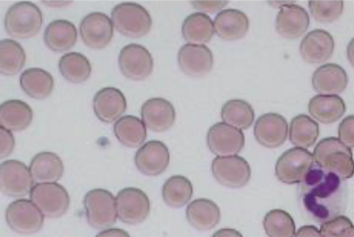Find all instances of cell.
Segmentation results:
<instances>
[{
  "mask_svg": "<svg viewBox=\"0 0 354 237\" xmlns=\"http://www.w3.org/2000/svg\"><path fill=\"white\" fill-rule=\"evenodd\" d=\"M299 184V200L314 220L323 223L344 212L346 186L344 180L337 175L324 170L315 163Z\"/></svg>",
  "mask_w": 354,
  "mask_h": 237,
  "instance_id": "cell-1",
  "label": "cell"
},
{
  "mask_svg": "<svg viewBox=\"0 0 354 237\" xmlns=\"http://www.w3.org/2000/svg\"><path fill=\"white\" fill-rule=\"evenodd\" d=\"M313 155L317 165L344 180L354 175L352 151L337 138L321 140L315 146Z\"/></svg>",
  "mask_w": 354,
  "mask_h": 237,
  "instance_id": "cell-2",
  "label": "cell"
},
{
  "mask_svg": "<svg viewBox=\"0 0 354 237\" xmlns=\"http://www.w3.org/2000/svg\"><path fill=\"white\" fill-rule=\"evenodd\" d=\"M42 23L41 11L30 1L14 3L8 9L4 17L6 32L18 39H26L37 35Z\"/></svg>",
  "mask_w": 354,
  "mask_h": 237,
  "instance_id": "cell-3",
  "label": "cell"
},
{
  "mask_svg": "<svg viewBox=\"0 0 354 237\" xmlns=\"http://www.w3.org/2000/svg\"><path fill=\"white\" fill-rule=\"evenodd\" d=\"M111 21L120 33L132 39L146 35L152 25L148 11L133 2H123L114 6L111 10Z\"/></svg>",
  "mask_w": 354,
  "mask_h": 237,
  "instance_id": "cell-4",
  "label": "cell"
},
{
  "mask_svg": "<svg viewBox=\"0 0 354 237\" xmlns=\"http://www.w3.org/2000/svg\"><path fill=\"white\" fill-rule=\"evenodd\" d=\"M84 207L86 220L96 229H106L116 222L118 218L115 198L109 191L94 189L84 196Z\"/></svg>",
  "mask_w": 354,
  "mask_h": 237,
  "instance_id": "cell-5",
  "label": "cell"
},
{
  "mask_svg": "<svg viewBox=\"0 0 354 237\" xmlns=\"http://www.w3.org/2000/svg\"><path fill=\"white\" fill-rule=\"evenodd\" d=\"M315 164L313 154L307 149L291 148L281 154L275 164L277 179L288 184L301 183Z\"/></svg>",
  "mask_w": 354,
  "mask_h": 237,
  "instance_id": "cell-6",
  "label": "cell"
},
{
  "mask_svg": "<svg viewBox=\"0 0 354 237\" xmlns=\"http://www.w3.org/2000/svg\"><path fill=\"white\" fill-rule=\"evenodd\" d=\"M30 199L49 218L61 217L70 205L67 191L57 182L35 184L30 192Z\"/></svg>",
  "mask_w": 354,
  "mask_h": 237,
  "instance_id": "cell-7",
  "label": "cell"
},
{
  "mask_svg": "<svg viewBox=\"0 0 354 237\" xmlns=\"http://www.w3.org/2000/svg\"><path fill=\"white\" fill-rule=\"evenodd\" d=\"M5 216L8 227L20 234H35L44 225V216L30 200L25 198L12 202Z\"/></svg>",
  "mask_w": 354,
  "mask_h": 237,
  "instance_id": "cell-8",
  "label": "cell"
},
{
  "mask_svg": "<svg viewBox=\"0 0 354 237\" xmlns=\"http://www.w3.org/2000/svg\"><path fill=\"white\" fill-rule=\"evenodd\" d=\"M115 202L118 218L128 225H137L143 222L150 211L149 199L138 188L122 189L118 193Z\"/></svg>",
  "mask_w": 354,
  "mask_h": 237,
  "instance_id": "cell-9",
  "label": "cell"
},
{
  "mask_svg": "<svg viewBox=\"0 0 354 237\" xmlns=\"http://www.w3.org/2000/svg\"><path fill=\"white\" fill-rule=\"evenodd\" d=\"M211 171L218 182L230 188H240L246 185L251 177L248 162L237 155L217 156L212 160Z\"/></svg>",
  "mask_w": 354,
  "mask_h": 237,
  "instance_id": "cell-10",
  "label": "cell"
},
{
  "mask_svg": "<svg viewBox=\"0 0 354 237\" xmlns=\"http://www.w3.org/2000/svg\"><path fill=\"white\" fill-rule=\"evenodd\" d=\"M33 182L29 168L24 162L8 160L1 164L0 188L4 195L11 198L26 196Z\"/></svg>",
  "mask_w": 354,
  "mask_h": 237,
  "instance_id": "cell-11",
  "label": "cell"
},
{
  "mask_svg": "<svg viewBox=\"0 0 354 237\" xmlns=\"http://www.w3.org/2000/svg\"><path fill=\"white\" fill-rule=\"evenodd\" d=\"M118 66L124 77L131 80L140 81L151 73L153 60L145 47L133 43L121 49L118 56Z\"/></svg>",
  "mask_w": 354,
  "mask_h": 237,
  "instance_id": "cell-12",
  "label": "cell"
},
{
  "mask_svg": "<svg viewBox=\"0 0 354 237\" xmlns=\"http://www.w3.org/2000/svg\"><path fill=\"white\" fill-rule=\"evenodd\" d=\"M206 142L209 149L216 156L236 155L245 145L241 130L225 122H217L208 130Z\"/></svg>",
  "mask_w": 354,
  "mask_h": 237,
  "instance_id": "cell-13",
  "label": "cell"
},
{
  "mask_svg": "<svg viewBox=\"0 0 354 237\" xmlns=\"http://www.w3.org/2000/svg\"><path fill=\"white\" fill-rule=\"evenodd\" d=\"M112 21L104 13L93 12L86 15L80 24V34L84 44L91 49L105 48L113 35Z\"/></svg>",
  "mask_w": 354,
  "mask_h": 237,
  "instance_id": "cell-14",
  "label": "cell"
},
{
  "mask_svg": "<svg viewBox=\"0 0 354 237\" xmlns=\"http://www.w3.org/2000/svg\"><path fill=\"white\" fill-rule=\"evenodd\" d=\"M170 155L167 146L161 141L150 140L136 151L134 162L138 170L148 176L163 173L169 164Z\"/></svg>",
  "mask_w": 354,
  "mask_h": 237,
  "instance_id": "cell-15",
  "label": "cell"
},
{
  "mask_svg": "<svg viewBox=\"0 0 354 237\" xmlns=\"http://www.w3.org/2000/svg\"><path fill=\"white\" fill-rule=\"evenodd\" d=\"M178 64L180 70L192 77H202L212 70L214 57L205 45L187 44L178 50Z\"/></svg>",
  "mask_w": 354,
  "mask_h": 237,
  "instance_id": "cell-16",
  "label": "cell"
},
{
  "mask_svg": "<svg viewBox=\"0 0 354 237\" xmlns=\"http://www.w3.org/2000/svg\"><path fill=\"white\" fill-rule=\"evenodd\" d=\"M288 126L280 114L268 113L261 115L254 126V135L262 146L273 149L282 145L286 140Z\"/></svg>",
  "mask_w": 354,
  "mask_h": 237,
  "instance_id": "cell-17",
  "label": "cell"
},
{
  "mask_svg": "<svg viewBox=\"0 0 354 237\" xmlns=\"http://www.w3.org/2000/svg\"><path fill=\"white\" fill-rule=\"evenodd\" d=\"M309 24L308 14L303 7L287 3L280 8L276 17L275 28L282 37L295 39L307 30Z\"/></svg>",
  "mask_w": 354,
  "mask_h": 237,
  "instance_id": "cell-18",
  "label": "cell"
},
{
  "mask_svg": "<svg viewBox=\"0 0 354 237\" xmlns=\"http://www.w3.org/2000/svg\"><path fill=\"white\" fill-rule=\"evenodd\" d=\"M140 115L145 126L158 133L169 130L176 120L174 106L161 97H153L145 101L141 106Z\"/></svg>",
  "mask_w": 354,
  "mask_h": 237,
  "instance_id": "cell-19",
  "label": "cell"
},
{
  "mask_svg": "<svg viewBox=\"0 0 354 237\" xmlns=\"http://www.w3.org/2000/svg\"><path fill=\"white\" fill-rule=\"evenodd\" d=\"M335 44L332 35L322 29L313 30L306 35L299 46L303 59L310 64H319L333 55Z\"/></svg>",
  "mask_w": 354,
  "mask_h": 237,
  "instance_id": "cell-20",
  "label": "cell"
},
{
  "mask_svg": "<svg viewBox=\"0 0 354 237\" xmlns=\"http://www.w3.org/2000/svg\"><path fill=\"white\" fill-rule=\"evenodd\" d=\"M93 108L100 121L111 123L124 113L127 101L119 89L115 87H104L95 93L93 99Z\"/></svg>",
  "mask_w": 354,
  "mask_h": 237,
  "instance_id": "cell-21",
  "label": "cell"
},
{
  "mask_svg": "<svg viewBox=\"0 0 354 237\" xmlns=\"http://www.w3.org/2000/svg\"><path fill=\"white\" fill-rule=\"evenodd\" d=\"M348 84V76L339 65L328 63L318 67L312 75V85L315 91L324 95L342 93Z\"/></svg>",
  "mask_w": 354,
  "mask_h": 237,
  "instance_id": "cell-22",
  "label": "cell"
},
{
  "mask_svg": "<svg viewBox=\"0 0 354 237\" xmlns=\"http://www.w3.org/2000/svg\"><path fill=\"white\" fill-rule=\"evenodd\" d=\"M249 19L243 12L232 8L220 11L214 21V32L227 41L243 38L249 29Z\"/></svg>",
  "mask_w": 354,
  "mask_h": 237,
  "instance_id": "cell-23",
  "label": "cell"
},
{
  "mask_svg": "<svg viewBox=\"0 0 354 237\" xmlns=\"http://www.w3.org/2000/svg\"><path fill=\"white\" fill-rule=\"evenodd\" d=\"M29 170L36 184L56 182L64 173V164L56 153L42 151L32 158Z\"/></svg>",
  "mask_w": 354,
  "mask_h": 237,
  "instance_id": "cell-24",
  "label": "cell"
},
{
  "mask_svg": "<svg viewBox=\"0 0 354 237\" xmlns=\"http://www.w3.org/2000/svg\"><path fill=\"white\" fill-rule=\"evenodd\" d=\"M186 218L194 228L199 231H207L214 228L221 219L218 205L207 198L192 200L186 208Z\"/></svg>",
  "mask_w": 354,
  "mask_h": 237,
  "instance_id": "cell-25",
  "label": "cell"
},
{
  "mask_svg": "<svg viewBox=\"0 0 354 237\" xmlns=\"http://www.w3.org/2000/svg\"><path fill=\"white\" fill-rule=\"evenodd\" d=\"M77 38L75 25L65 19H56L50 22L44 33L46 46L55 52H64L74 46Z\"/></svg>",
  "mask_w": 354,
  "mask_h": 237,
  "instance_id": "cell-26",
  "label": "cell"
},
{
  "mask_svg": "<svg viewBox=\"0 0 354 237\" xmlns=\"http://www.w3.org/2000/svg\"><path fill=\"white\" fill-rule=\"evenodd\" d=\"M33 112L30 106L19 99H9L0 106L1 126L10 131H21L32 122Z\"/></svg>",
  "mask_w": 354,
  "mask_h": 237,
  "instance_id": "cell-27",
  "label": "cell"
},
{
  "mask_svg": "<svg viewBox=\"0 0 354 237\" xmlns=\"http://www.w3.org/2000/svg\"><path fill=\"white\" fill-rule=\"evenodd\" d=\"M308 109L310 115L317 121L330 124L342 117L346 105L338 95H317L310 99Z\"/></svg>",
  "mask_w": 354,
  "mask_h": 237,
  "instance_id": "cell-28",
  "label": "cell"
},
{
  "mask_svg": "<svg viewBox=\"0 0 354 237\" xmlns=\"http://www.w3.org/2000/svg\"><path fill=\"white\" fill-rule=\"evenodd\" d=\"M19 84L24 92L35 99H44L52 93L53 77L48 71L40 68H29L20 75Z\"/></svg>",
  "mask_w": 354,
  "mask_h": 237,
  "instance_id": "cell-29",
  "label": "cell"
},
{
  "mask_svg": "<svg viewBox=\"0 0 354 237\" xmlns=\"http://www.w3.org/2000/svg\"><path fill=\"white\" fill-rule=\"evenodd\" d=\"M181 32L184 39L189 44L203 45L214 35V22L206 14L194 12L183 21Z\"/></svg>",
  "mask_w": 354,
  "mask_h": 237,
  "instance_id": "cell-30",
  "label": "cell"
},
{
  "mask_svg": "<svg viewBox=\"0 0 354 237\" xmlns=\"http://www.w3.org/2000/svg\"><path fill=\"white\" fill-rule=\"evenodd\" d=\"M113 132L118 140L129 148L140 146L147 138L146 126L142 120L131 115L119 118L113 125Z\"/></svg>",
  "mask_w": 354,
  "mask_h": 237,
  "instance_id": "cell-31",
  "label": "cell"
},
{
  "mask_svg": "<svg viewBox=\"0 0 354 237\" xmlns=\"http://www.w3.org/2000/svg\"><path fill=\"white\" fill-rule=\"evenodd\" d=\"M58 68L62 77L73 84L86 81L91 73L88 59L82 53L71 52L63 55L59 60Z\"/></svg>",
  "mask_w": 354,
  "mask_h": 237,
  "instance_id": "cell-32",
  "label": "cell"
},
{
  "mask_svg": "<svg viewBox=\"0 0 354 237\" xmlns=\"http://www.w3.org/2000/svg\"><path fill=\"white\" fill-rule=\"evenodd\" d=\"M319 133L318 124L305 114H299L291 120L289 139L297 147L306 149L313 146Z\"/></svg>",
  "mask_w": 354,
  "mask_h": 237,
  "instance_id": "cell-33",
  "label": "cell"
},
{
  "mask_svg": "<svg viewBox=\"0 0 354 237\" xmlns=\"http://www.w3.org/2000/svg\"><path fill=\"white\" fill-rule=\"evenodd\" d=\"M192 182L183 176H172L162 185V199L167 205L173 208L185 205L192 198Z\"/></svg>",
  "mask_w": 354,
  "mask_h": 237,
  "instance_id": "cell-34",
  "label": "cell"
},
{
  "mask_svg": "<svg viewBox=\"0 0 354 237\" xmlns=\"http://www.w3.org/2000/svg\"><path fill=\"white\" fill-rule=\"evenodd\" d=\"M221 115L223 122L239 130L250 128L254 119L252 106L240 99L227 101L222 106Z\"/></svg>",
  "mask_w": 354,
  "mask_h": 237,
  "instance_id": "cell-35",
  "label": "cell"
},
{
  "mask_svg": "<svg viewBox=\"0 0 354 237\" xmlns=\"http://www.w3.org/2000/svg\"><path fill=\"white\" fill-rule=\"evenodd\" d=\"M26 61L23 47L17 41L4 39L0 41V72L6 76L18 73Z\"/></svg>",
  "mask_w": 354,
  "mask_h": 237,
  "instance_id": "cell-36",
  "label": "cell"
},
{
  "mask_svg": "<svg viewBox=\"0 0 354 237\" xmlns=\"http://www.w3.org/2000/svg\"><path fill=\"white\" fill-rule=\"evenodd\" d=\"M263 226L268 237H293L296 233L292 216L279 209H272L266 214Z\"/></svg>",
  "mask_w": 354,
  "mask_h": 237,
  "instance_id": "cell-37",
  "label": "cell"
},
{
  "mask_svg": "<svg viewBox=\"0 0 354 237\" xmlns=\"http://www.w3.org/2000/svg\"><path fill=\"white\" fill-rule=\"evenodd\" d=\"M308 8L313 18L321 23H331L342 14V1H309Z\"/></svg>",
  "mask_w": 354,
  "mask_h": 237,
  "instance_id": "cell-38",
  "label": "cell"
},
{
  "mask_svg": "<svg viewBox=\"0 0 354 237\" xmlns=\"http://www.w3.org/2000/svg\"><path fill=\"white\" fill-rule=\"evenodd\" d=\"M352 225L348 218L340 215L322 223L319 231L324 237H339L346 228Z\"/></svg>",
  "mask_w": 354,
  "mask_h": 237,
  "instance_id": "cell-39",
  "label": "cell"
},
{
  "mask_svg": "<svg viewBox=\"0 0 354 237\" xmlns=\"http://www.w3.org/2000/svg\"><path fill=\"white\" fill-rule=\"evenodd\" d=\"M338 137L346 146L354 148V115L346 116L340 122Z\"/></svg>",
  "mask_w": 354,
  "mask_h": 237,
  "instance_id": "cell-40",
  "label": "cell"
},
{
  "mask_svg": "<svg viewBox=\"0 0 354 237\" xmlns=\"http://www.w3.org/2000/svg\"><path fill=\"white\" fill-rule=\"evenodd\" d=\"M1 147L0 158L1 159L8 157L12 152L15 147V138L11 131L0 128Z\"/></svg>",
  "mask_w": 354,
  "mask_h": 237,
  "instance_id": "cell-41",
  "label": "cell"
},
{
  "mask_svg": "<svg viewBox=\"0 0 354 237\" xmlns=\"http://www.w3.org/2000/svg\"><path fill=\"white\" fill-rule=\"evenodd\" d=\"M227 1H192L191 3L192 6L203 13H214L227 4Z\"/></svg>",
  "mask_w": 354,
  "mask_h": 237,
  "instance_id": "cell-42",
  "label": "cell"
},
{
  "mask_svg": "<svg viewBox=\"0 0 354 237\" xmlns=\"http://www.w3.org/2000/svg\"><path fill=\"white\" fill-rule=\"evenodd\" d=\"M293 237H324L320 231L313 225L301 227Z\"/></svg>",
  "mask_w": 354,
  "mask_h": 237,
  "instance_id": "cell-43",
  "label": "cell"
},
{
  "mask_svg": "<svg viewBox=\"0 0 354 237\" xmlns=\"http://www.w3.org/2000/svg\"><path fill=\"white\" fill-rule=\"evenodd\" d=\"M95 237H130V236L122 229L108 228L98 233Z\"/></svg>",
  "mask_w": 354,
  "mask_h": 237,
  "instance_id": "cell-44",
  "label": "cell"
},
{
  "mask_svg": "<svg viewBox=\"0 0 354 237\" xmlns=\"http://www.w3.org/2000/svg\"><path fill=\"white\" fill-rule=\"evenodd\" d=\"M212 237H243L236 229L222 228L216 231Z\"/></svg>",
  "mask_w": 354,
  "mask_h": 237,
  "instance_id": "cell-45",
  "label": "cell"
},
{
  "mask_svg": "<svg viewBox=\"0 0 354 237\" xmlns=\"http://www.w3.org/2000/svg\"><path fill=\"white\" fill-rule=\"evenodd\" d=\"M346 55L350 64L354 67V37L350 41L347 46Z\"/></svg>",
  "mask_w": 354,
  "mask_h": 237,
  "instance_id": "cell-46",
  "label": "cell"
},
{
  "mask_svg": "<svg viewBox=\"0 0 354 237\" xmlns=\"http://www.w3.org/2000/svg\"><path fill=\"white\" fill-rule=\"evenodd\" d=\"M339 237H354V225H352L346 228Z\"/></svg>",
  "mask_w": 354,
  "mask_h": 237,
  "instance_id": "cell-47",
  "label": "cell"
}]
</instances>
